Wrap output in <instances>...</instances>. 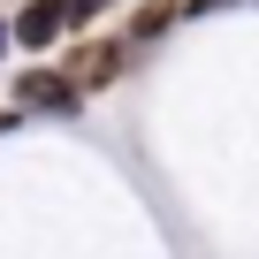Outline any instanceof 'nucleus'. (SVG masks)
<instances>
[{
  "mask_svg": "<svg viewBox=\"0 0 259 259\" xmlns=\"http://www.w3.org/2000/svg\"><path fill=\"white\" fill-rule=\"evenodd\" d=\"M16 107H31V114H76L84 92L69 84V69H46V61H38V69L16 76Z\"/></svg>",
  "mask_w": 259,
  "mask_h": 259,
  "instance_id": "obj_1",
  "label": "nucleus"
},
{
  "mask_svg": "<svg viewBox=\"0 0 259 259\" xmlns=\"http://www.w3.org/2000/svg\"><path fill=\"white\" fill-rule=\"evenodd\" d=\"M61 38H69V0H23V16H16V46L46 54V46H61Z\"/></svg>",
  "mask_w": 259,
  "mask_h": 259,
  "instance_id": "obj_2",
  "label": "nucleus"
},
{
  "mask_svg": "<svg viewBox=\"0 0 259 259\" xmlns=\"http://www.w3.org/2000/svg\"><path fill=\"white\" fill-rule=\"evenodd\" d=\"M114 76H122V46H114V38H92V46L69 54V84H76V92H107Z\"/></svg>",
  "mask_w": 259,
  "mask_h": 259,
  "instance_id": "obj_3",
  "label": "nucleus"
},
{
  "mask_svg": "<svg viewBox=\"0 0 259 259\" xmlns=\"http://www.w3.org/2000/svg\"><path fill=\"white\" fill-rule=\"evenodd\" d=\"M176 16H183V0H145V8L130 16V38H160V31L176 23Z\"/></svg>",
  "mask_w": 259,
  "mask_h": 259,
  "instance_id": "obj_4",
  "label": "nucleus"
},
{
  "mask_svg": "<svg viewBox=\"0 0 259 259\" xmlns=\"http://www.w3.org/2000/svg\"><path fill=\"white\" fill-rule=\"evenodd\" d=\"M107 8H122V0H69V31H84V23L107 16Z\"/></svg>",
  "mask_w": 259,
  "mask_h": 259,
  "instance_id": "obj_5",
  "label": "nucleus"
},
{
  "mask_svg": "<svg viewBox=\"0 0 259 259\" xmlns=\"http://www.w3.org/2000/svg\"><path fill=\"white\" fill-rule=\"evenodd\" d=\"M229 0H183V16H221Z\"/></svg>",
  "mask_w": 259,
  "mask_h": 259,
  "instance_id": "obj_6",
  "label": "nucleus"
},
{
  "mask_svg": "<svg viewBox=\"0 0 259 259\" xmlns=\"http://www.w3.org/2000/svg\"><path fill=\"white\" fill-rule=\"evenodd\" d=\"M8 38H16V23H0V54H8Z\"/></svg>",
  "mask_w": 259,
  "mask_h": 259,
  "instance_id": "obj_7",
  "label": "nucleus"
},
{
  "mask_svg": "<svg viewBox=\"0 0 259 259\" xmlns=\"http://www.w3.org/2000/svg\"><path fill=\"white\" fill-rule=\"evenodd\" d=\"M8 122H16V114H0V138H8Z\"/></svg>",
  "mask_w": 259,
  "mask_h": 259,
  "instance_id": "obj_8",
  "label": "nucleus"
}]
</instances>
